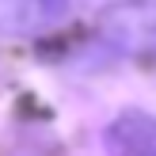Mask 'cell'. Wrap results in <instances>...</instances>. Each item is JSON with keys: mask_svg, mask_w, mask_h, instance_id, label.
<instances>
[{"mask_svg": "<svg viewBox=\"0 0 156 156\" xmlns=\"http://www.w3.org/2000/svg\"><path fill=\"white\" fill-rule=\"evenodd\" d=\"M99 34L122 53H156V0H122L99 15Z\"/></svg>", "mask_w": 156, "mask_h": 156, "instance_id": "1", "label": "cell"}, {"mask_svg": "<svg viewBox=\"0 0 156 156\" xmlns=\"http://www.w3.org/2000/svg\"><path fill=\"white\" fill-rule=\"evenodd\" d=\"M69 0H0V30L8 34H34L65 15Z\"/></svg>", "mask_w": 156, "mask_h": 156, "instance_id": "2", "label": "cell"}, {"mask_svg": "<svg viewBox=\"0 0 156 156\" xmlns=\"http://www.w3.org/2000/svg\"><path fill=\"white\" fill-rule=\"evenodd\" d=\"M107 145L114 156H156V118L141 111H126L111 122Z\"/></svg>", "mask_w": 156, "mask_h": 156, "instance_id": "3", "label": "cell"}]
</instances>
